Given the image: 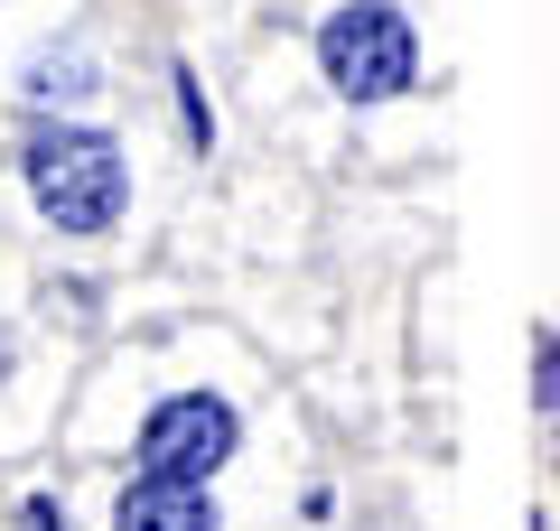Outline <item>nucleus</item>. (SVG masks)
I'll use <instances>...</instances> for the list:
<instances>
[{
	"label": "nucleus",
	"mask_w": 560,
	"mask_h": 531,
	"mask_svg": "<svg viewBox=\"0 0 560 531\" xmlns=\"http://www.w3.org/2000/svg\"><path fill=\"white\" fill-rule=\"evenodd\" d=\"M20 187H28V205H38V224L66 234V243L121 234V215H131V158H121V131L75 121V113H28L20 121Z\"/></svg>",
	"instance_id": "1"
},
{
	"label": "nucleus",
	"mask_w": 560,
	"mask_h": 531,
	"mask_svg": "<svg viewBox=\"0 0 560 531\" xmlns=\"http://www.w3.org/2000/svg\"><path fill=\"white\" fill-rule=\"evenodd\" d=\"M318 75L337 103L374 113V103L420 94V28L401 0H337L318 20Z\"/></svg>",
	"instance_id": "2"
},
{
	"label": "nucleus",
	"mask_w": 560,
	"mask_h": 531,
	"mask_svg": "<svg viewBox=\"0 0 560 531\" xmlns=\"http://www.w3.org/2000/svg\"><path fill=\"white\" fill-rule=\"evenodd\" d=\"M234 448H243V411L224 392H206V382L150 401L140 429H131V467L140 475H178V485H215L234 467Z\"/></svg>",
	"instance_id": "3"
},
{
	"label": "nucleus",
	"mask_w": 560,
	"mask_h": 531,
	"mask_svg": "<svg viewBox=\"0 0 560 531\" xmlns=\"http://www.w3.org/2000/svg\"><path fill=\"white\" fill-rule=\"evenodd\" d=\"M103 531H215V494L178 475H131L103 512Z\"/></svg>",
	"instance_id": "4"
},
{
	"label": "nucleus",
	"mask_w": 560,
	"mask_h": 531,
	"mask_svg": "<svg viewBox=\"0 0 560 531\" xmlns=\"http://www.w3.org/2000/svg\"><path fill=\"white\" fill-rule=\"evenodd\" d=\"M20 84H28V103H84L103 75H94V57H47L38 75H20Z\"/></svg>",
	"instance_id": "5"
},
{
	"label": "nucleus",
	"mask_w": 560,
	"mask_h": 531,
	"mask_svg": "<svg viewBox=\"0 0 560 531\" xmlns=\"http://www.w3.org/2000/svg\"><path fill=\"white\" fill-rule=\"evenodd\" d=\"M178 121H187V150H215V121H206V84L178 66Z\"/></svg>",
	"instance_id": "6"
},
{
	"label": "nucleus",
	"mask_w": 560,
	"mask_h": 531,
	"mask_svg": "<svg viewBox=\"0 0 560 531\" xmlns=\"http://www.w3.org/2000/svg\"><path fill=\"white\" fill-rule=\"evenodd\" d=\"M533 354H541V374H533V401L560 420V327H541V335H533Z\"/></svg>",
	"instance_id": "7"
},
{
	"label": "nucleus",
	"mask_w": 560,
	"mask_h": 531,
	"mask_svg": "<svg viewBox=\"0 0 560 531\" xmlns=\"http://www.w3.org/2000/svg\"><path fill=\"white\" fill-rule=\"evenodd\" d=\"M20 531H66V512H57V494H28V504H20Z\"/></svg>",
	"instance_id": "8"
},
{
	"label": "nucleus",
	"mask_w": 560,
	"mask_h": 531,
	"mask_svg": "<svg viewBox=\"0 0 560 531\" xmlns=\"http://www.w3.org/2000/svg\"><path fill=\"white\" fill-rule=\"evenodd\" d=\"M20 374V327H10V317H0V382Z\"/></svg>",
	"instance_id": "9"
}]
</instances>
